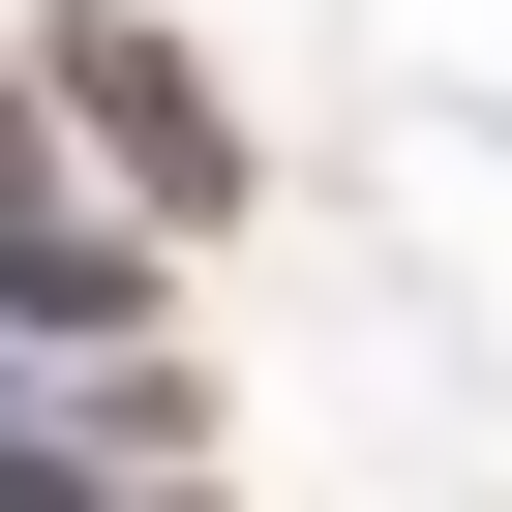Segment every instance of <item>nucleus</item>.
Instances as JSON below:
<instances>
[{
	"label": "nucleus",
	"mask_w": 512,
	"mask_h": 512,
	"mask_svg": "<svg viewBox=\"0 0 512 512\" xmlns=\"http://www.w3.org/2000/svg\"><path fill=\"white\" fill-rule=\"evenodd\" d=\"M31 61H61V121H91V151H121L151 211H241V91H211L181 31H151V0H61Z\"/></svg>",
	"instance_id": "1"
},
{
	"label": "nucleus",
	"mask_w": 512,
	"mask_h": 512,
	"mask_svg": "<svg viewBox=\"0 0 512 512\" xmlns=\"http://www.w3.org/2000/svg\"><path fill=\"white\" fill-rule=\"evenodd\" d=\"M61 241V61H0V272Z\"/></svg>",
	"instance_id": "2"
},
{
	"label": "nucleus",
	"mask_w": 512,
	"mask_h": 512,
	"mask_svg": "<svg viewBox=\"0 0 512 512\" xmlns=\"http://www.w3.org/2000/svg\"><path fill=\"white\" fill-rule=\"evenodd\" d=\"M0 512H151V452L91 422V452H0Z\"/></svg>",
	"instance_id": "3"
}]
</instances>
